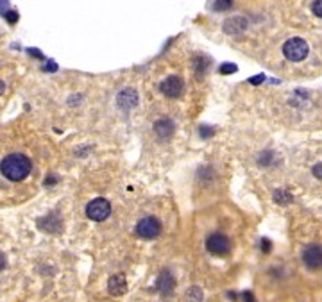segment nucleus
<instances>
[{"mask_svg": "<svg viewBox=\"0 0 322 302\" xmlns=\"http://www.w3.org/2000/svg\"><path fill=\"white\" fill-rule=\"evenodd\" d=\"M32 170V161L25 154H9L2 159V175L9 181H23Z\"/></svg>", "mask_w": 322, "mask_h": 302, "instance_id": "obj_1", "label": "nucleus"}, {"mask_svg": "<svg viewBox=\"0 0 322 302\" xmlns=\"http://www.w3.org/2000/svg\"><path fill=\"white\" fill-rule=\"evenodd\" d=\"M308 43L303 38H290L287 43L283 45V54L288 61H294V63H299L308 55Z\"/></svg>", "mask_w": 322, "mask_h": 302, "instance_id": "obj_2", "label": "nucleus"}, {"mask_svg": "<svg viewBox=\"0 0 322 302\" xmlns=\"http://www.w3.org/2000/svg\"><path fill=\"white\" fill-rule=\"evenodd\" d=\"M111 215V204L107 202L106 199L99 197V199H93L90 204L86 206V217L93 222H102Z\"/></svg>", "mask_w": 322, "mask_h": 302, "instance_id": "obj_3", "label": "nucleus"}, {"mask_svg": "<svg viewBox=\"0 0 322 302\" xmlns=\"http://www.w3.org/2000/svg\"><path fill=\"white\" fill-rule=\"evenodd\" d=\"M161 233V224L156 217H145L138 222L136 234L143 240H154Z\"/></svg>", "mask_w": 322, "mask_h": 302, "instance_id": "obj_4", "label": "nucleus"}, {"mask_svg": "<svg viewBox=\"0 0 322 302\" xmlns=\"http://www.w3.org/2000/svg\"><path fill=\"white\" fill-rule=\"evenodd\" d=\"M206 249L215 256H226L231 251V242H229L228 236H224L220 233H215L206 240Z\"/></svg>", "mask_w": 322, "mask_h": 302, "instance_id": "obj_5", "label": "nucleus"}, {"mask_svg": "<svg viewBox=\"0 0 322 302\" xmlns=\"http://www.w3.org/2000/svg\"><path fill=\"white\" fill-rule=\"evenodd\" d=\"M303 261L310 270L322 268V247L321 245H308L303 252Z\"/></svg>", "mask_w": 322, "mask_h": 302, "instance_id": "obj_6", "label": "nucleus"}, {"mask_svg": "<svg viewBox=\"0 0 322 302\" xmlns=\"http://www.w3.org/2000/svg\"><path fill=\"white\" fill-rule=\"evenodd\" d=\"M183 89H185V82H183V79L179 75H170L161 82V93L170 98L179 97L183 93Z\"/></svg>", "mask_w": 322, "mask_h": 302, "instance_id": "obj_7", "label": "nucleus"}, {"mask_svg": "<svg viewBox=\"0 0 322 302\" xmlns=\"http://www.w3.org/2000/svg\"><path fill=\"white\" fill-rule=\"evenodd\" d=\"M116 104H118V107L124 111H129V109H133V107H136L138 106L136 89H133V88L122 89L120 93H118V97H116Z\"/></svg>", "mask_w": 322, "mask_h": 302, "instance_id": "obj_8", "label": "nucleus"}, {"mask_svg": "<svg viewBox=\"0 0 322 302\" xmlns=\"http://www.w3.org/2000/svg\"><path fill=\"white\" fill-rule=\"evenodd\" d=\"M107 292L113 295V297H120L127 292V281H125L124 274H115V276L109 277L107 281Z\"/></svg>", "mask_w": 322, "mask_h": 302, "instance_id": "obj_9", "label": "nucleus"}, {"mask_svg": "<svg viewBox=\"0 0 322 302\" xmlns=\"http://www.w3.org/2000/svg\"><path fill=\"white\" fill-rule=\"evenodd\" d=\"M174 286H176V279H174V276H172L168 270H163V272L159 274L158 281H156V288H158L159 294L170 295L172 290H174Z\"/></svg>", "mask_w": 322, "mask_h": 302, "instance_id": "obj_10", "label": "nucleus"}, {"mask_svg": "<svg viewBox=\"0 0 322 302\" xmlns=\"http://www.w3.org/2000/svg\"><path fill=\"white\" fill-rule=\"evenodd\" d=\"M245 27H247V20L242 16L229 18V20L224 23V30H226L228 34H240V32H244Z\"/></svg>", "mask_w": 322, "mask_h": 302, "instance_id": "obj_11", "label": "nucleus"}, {"mask_svg": "<svg viewBox=\"0 0 322 302\" xmlns=\"http://www.w3.org/2000/svg\"><path fill=\"white\" fill-rule=\"evenodd\" d=\"M154 131L158 132L159 138H163V140H167V138L172 136V132H174V122H172L170 118H161L158 120L154 124Z\"/></svg>", "mask_w": 322, "mask_h": 302, "instance_id": "obj_12", "label": "nucleus"}, {"mask_svg": "<svg viewBox=\"0 0 322 302\" xmlns=\"http://www.w3.org/2000/svg\"><path fill=\"white\" fill-rule=\"evenodd\" d=\"M274 200L278 202V204L287 206V204H290V202H292V195H290V193H288L287 190H276Z\"/></svg>", "mask_w": 322, "mask_h": 302, "instance_id": "obj_13", "label": "nucleus"}, {"mask_svg": "<svg viewBox=\"0 0 322 302\" xmlns=\"http://www.w3.org/2000/svg\"><path fill=\"white\" fill-rule=\"evenodd\" d=\"M193 64H195L197 75H202V73H204V72L208 70V66H210V61H208L206 57H197V59L193 61Z\"/></svg>", "mask_w": 322, "mask_h": 302, "instance_id": "obj_14", "label": "nucleus"}, {"mask_svg": "<svg viewBox=\"0 0 322 302\" xmlns=\"http://www.w3.org/2000/svg\"><path fill=\"white\" fill-rule=\"evenodd\" d=\"M236 70H238V66H236V64H233V63H224V64H220L219 72L222 73V75H229V73H235Z\"/></svg>", "mask_w": 322, "mask_h": 302, "instance_id": "obj_15", "label": "nucleus"}, {"mask_svg": "<svg viewBox=\"0 0 322 302\" xmlns=\"http://www.w3.org/2000/svg\"><path fill=\"white\" fill-rule=\"evenodd\" d=\"M188 299H190V302H199L202 299V292L197 288V286H193V288H190V292H188Z\"/></svg>", "mask_w": 322, "mask_h": 302, "instance_id": "obj_16", "label": "nucleus"}, {"mask_svg": "<svg viewBox=\"0 0 322 302\" xmlns=\"http://www.w3.org/2000/svg\"><path fill=\"white\" fill-rule=\"evenodd\" d=\"M231 0H219V2H215L213 4V9H217V11H224V9H229L231 7Z\"/></svg>", "mask_w": 322, "mask_h": 302, "instance_id": "obj_17", "label": "nucleus"}, {"mask_svg": "<svg viewBox=\"0 0 322 302\" xmlns=\"http://www.w3.org/2000/svg\"><path fill=\"white\" fill-rule=\"evenodd\" d=\"M312 9H314V13L317 14L319 18H322V0H317V2H314Z\"/></svg>", "mask_w": 322, "mask_h": 302, "instance_id": "obj_18", "label": "nucleus"}, {"mask_svg": "<svg viewBox=\"0 0 322 302\" xmlns=\"http://www.w3.org/2000/svg\"><path fill=\"white\" fill-rule=\"evenodd\" d=\"M5 20L9 21V23H14V21L18 20V13H14V11H5Z\"/></svg>", "mask_w": 322, "mask_h": 302, "instance_id": "obj_19", "label": "nucleus"}, {"mask_svg": "<svg viewBox=\"0 0 322 302\" xmlns=\"http://www.w3.org/2000/svg\"><path fill=\"white\" fill-rule=\"evenodd\" d=\"M312 172H314L315 177L321 179V181H322V163H319V165H315L314 168H312Z\"/></svg>", "mask_w": 322, "mask_h": 302, "instance_id": "obj_20", "label": "nucleus"}, {"mask_svg": "<svg viewBox=\"0 0 322 302\" xmlns=\"http://www.w3.org/2000/svg\"><path fill=\"white\" fill-rule=\"evenodd\" d=\"M263 79H265V77H263V73H262V75H258V77H253V79H249V82H251V84H260V82H263Z\"/></svg>", "mask_w": 322, "mask_h": 302, "instance_id": "obj_21", "label": "nucleus"}, {"mask_svg": "<svg viewBox=\"0 0 322 302\" xmlns=\"http://www.w3.org/2000/svg\"><path fill=\"white\" fill-rule=\"evenodd\" d=\"M43 70H45V72H56L57 66L54 63H48V64H45V66H43Z\"/></svg>", "mask_w": 322, "mask_h": 302, "instance_id": "obj_22", "label": "nucleus"}]
</instances>
